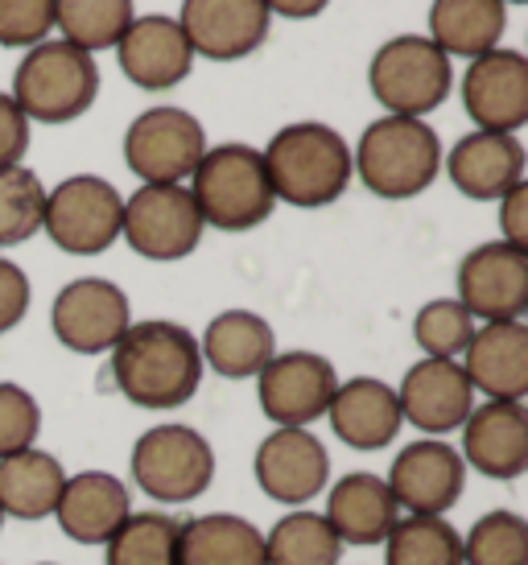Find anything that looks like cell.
I'll return each mask as SVG.
<instances>
[{
    "label": "cell",
    "instance_id": "6da1fadb",
    "mask_svg": "<svg viewBox=\"0 0 528 565\" xmlns=\"http://www.w3.org/2000/svg\"><path fill=\"white\" fill-rule=\"evenodd\" d=\"M202 355L199 339L178 322L149 318L133 322L112 347V380L128 405L137 408H182L202 384Z\"/></svg>",
    "mask_w": 528,
    "mask_h": 565
},
{
    "label": "cell",
    "instance_id": "7a4b0ae2",
    "mask_svg": "<svg viewBox=\"0 0 528 565\" xmlns=\"http://www.w3.org/2000/svg\"><path fill=\"white\" fill-rule=\"evenodd\" d=\"M261 158L277 203L302 206V211L330 206L351 182V149L335 128L318 120L285 125L264 145Z\"/></svg>",
    "mask_w": 528,
    "mask_h": 565
},
{
    "label": "cell",
    "instance_id": "3957f363",
    "mask_svg": "<svg viewBox=\"0 0 528 565\" xmlns=\"http://www.w3.org/2000/svg\"><path fill=\"white\" fill-rule=\"evenodd\" d=\"M442 170V141L425 120L413 116H380L363 128L356 153H351V173L372 190L376 199H418L421 190L434 186Z\"/></svg>",
    "mask_w": 528,
    "mask_h": 565
},
{
    "label": "cell",
    "instance_id": "277c9868",
    "mask_svg": "<svg viewBox=\"0 0 528 565\" xmlns=\"http://www.w3.org/2000/svg\"><path fill=\"white\" fill-rule=\"evenodd\" d=\"M187 190L194 206H199L202 223L219 227V232H252L277 206L261 149L240 141L207 149L202 161L194 166V173H190Z\"/></svg>",
    "mask_w": 528,
    "mask_h": 565
},
{
    "label": "cell",
    "instance_id": "5b68a950",
    "mask_svg": "<svg viewBox=\"0 0 528 565\" xmlns=\"http://www.w3.org/2000/svg\"><path fill=\"white\" fill-rule=\"evenodd\" d=\"M133 487L154 503H194L215 483V446L194 425L166 422L145 429L128 455Z\"/></svg>",
    "mask_w": 528,
    "mask_h": 565
},
{
    "label": "cell",
    "instance_id": "8992f818",
    "mask_svg": "<svg viewBox=\"0 0 528 565\" xmlns=\"http://www.w3.org/2000/svg\"><path fill=\"white\" fill-rule=\"evenodd\" d=\"M99 95V66L92 54L71 42L33 46L13 75V104L25 120L38 125H71Z\"/></svg>",
    "mask_w": 528,
    "mask_h": 565
},
{
    "label": "cell",
    "instance_id": "52a82bcc",
    "mask_svg": "<svg viewBox=\"0 0 528 565\" xmlns=\"http://www.w3.org/2000/svg\"><path fill=\"white\" fill-rule=\"evenodd\" d=\"M376 104L389 116H430L446 104L454 87L451 58L421 33H401L376 50L372 71H368Z\"/></svg>",
    "mask_w": 528,
    "mask_h": 565
},
{
    "label": "cell",
    "instance_id": "ba28073f",
    "mask_svg": "<svg viewBox=\"0 0 528 565\" xmlns=\"http://www.w3.org/2000/svg\"><path fill=\"white\" fill-rule=\"evenodd\" d=\"M120 220H125V199L108 178L75 173L46 190L42 232L54 239V248L71 252V256L108 252L120 239Z\"/></svg>",
    "mask_w": 528,
    "mask_h": 565
},
{
    "label": "cell",
    "instance_id": "9c48e42d",
    "mask_svg": "<svg viewBox=\"0 0 528 565\" xmlns=\"http://www.w3.org/2000/svg\"><path fill=\"white\" fill-rule=\"evenodd\" d=\"M207 149V128L182 108L140 111L125 132V166L145 186H182Z\"/></svg>",
    "mask_w": 528,
    "mask_h": 565
},
{
    "label": "cell",
    "instance_id": "30bf717a",
    "mask_svg": "<svg viewBox=\"0 0 528 565\" xmlns=\"http://www.w3.org/2000/svg\"><path fill=\"white\" fill-rule=\"evenodd\" d=\"M335 388L339 372L318 351H277L256 376L261 413L277 429H310L318 417H327Z\"/></svg>",
    "mask_w": 528,
    "mask_h": 565
},
{
    "label": "cell",
    "instance_id": "8fae6325",
    "mask_svg": "<svg viewBox=\"0 0 528 565\" xmlns=\"http://www.w3.org/2000/svg\"><path fill=\"white\" fill-rule=\"evenodd\" d=\"M202 223L199 206L187 186H140L133 199H125V220H120V239L145 260H182L199 248Z\"/></svg>",
    "mask_w": 528,
    "mask_h": 565
},
{
    "label": "cell",
    "instance_id": "7c38bea8",
    "mask_svg": "<svg viewBox=\"0 0 528 565\" xmlns=\"http://www.w3.org/2000/svg\"><path fill=\"white\" fill-rule=\"evenodd\" d=\"M384 483L404 516H446L466 491V462L454 441L418 438L397 450Z\"/></svg>",
    "mask_w": 528,
    "mask_h": 565
},
{
    "label": "cell",
    "instance_id": "4fadbf2b",
    "mask_svg": "<svg viewBox=\"0 0 528 565\" xmlns=\"http://www.w3.org/2000/svg\"><path fill=\"white\" fill-rule=\"evenodd\" d=\"M54 339L75 355H104L133 327V306L120 285L104 277H78L63 285L50 306Z\"/></svg>",
    "mask_w": 528,
    "mask_h": 565
},
{
    "label": "cell",
    "instance_id": "5bb4252c",
    "mask_svg": "<svg viewBox=\"0 0 528 565\" xmlns=\"http://www.w3.org/2000/svg\"><path fill=\"white\" fill-rule=\"evenodd\" d=\"M458 301L475 322H525L528 315V252L492 239L463 256Z\"/></svg>",
    "mask_w": 528,
    "mask_h": 565
},
{
    "label": "cell",
    "instance_id": "9a60e30c",
    "mask_svg": "<svg viewBox=\"0 0 528 565\" xmlns=\"http://www.w3.org/2000/svg\"><path fill=\"white\" fill-rule=\"evenodd\" d=\"M256 487L281 508H306L330 483V450L310 429H273L252 455Z\"/></svg>",
    "mask_w": 528,
    "mask_h": 565
},
{
    "label": "cell",
    "instance_id": "2e32d148",
    "mask_svg": "<svg viewBox=\"0 0 528 565\" xmlns=\"http://www.w3.org/2000/svg\"><path fill=\"white\" fill-rule=\"evenodd\" d=\"M397 401H401L404 425H413L421 438H451L475 408V388L458 360H425L421 355L404 372Z\"/></svg>",
    "mask_w": 528,
    "mask_h": 565
},
{
    "label": "cell",
    "instance_id": "e0dca14e",
    "mask_svg": "<svg viewBox=\"0 0 528 565\" xmlns=\"http://www.w3.org/2000/svg\"><path fill=\"white\" fill-rule=\"evenodd\" d=\"M463 108L483 132H520L528 125V58L520 50H487L463 75Z\"/></svg>",
    "mask_w": 528,
    "mask_h": 565
},
{
    "label": "cell",
    "instance_id": "ac0fdd59",
    "mask_svg": "<svg viewBox=\"0 0 528 565\" xmlns=\"http://www.w3.org/2000/svg\"><path fill=\"white\" fill-rule=\"evenodd\" d=\"M463 455L466 471L483 479L516 483L528 471V408L525 401H483L463 422Z\"/></svg>",
    "mask_w": 528,
    "mask_h": 565
},
{
    "label": "cell",
    "instance_id": "d6986e66",
    "mask_svg": "<svg viewBox=\"0 0 528 565\" xmlns=\"http://www.w3.org/2000/svg\"><path fill=\"white\" fill-rule=\"evenodd\" d=\"M268 17L264 0H182L178 25L194 54L211 63H240L264 46Z\"/></svg>",
    "mask_w": 528,
    "mask_h": 565
},
{
    "label": "cell",
    "instance_id": "ffe728a7",
    "mask_svg": "<svg viewBox=\"0 0 528 565\" xmlns=\"http://www.w3.org/2000/svg\"><path fill=\"white\" fill-rule=\"evenodd\" d=\"M327 422H330V434L342 446L363 450V455H376V450L392 446L397 434L404 429L397 388L376 376L339 380V388H335V396H330L327 405Z\"/></svg>",
    "mask_w": 528,
    "mask_h": 565
},
{
    "label": "cell",
    "instance_id": "44dd1931",
    "mask_svg": "<svg viewBox=\"0 0 528 565\" xmlns=\"http://www.w3.org/2000/svg\"><path fill=\"white\" fill-rule=\"evenodd\" d=\"M116 58L125 79L140 92H166L190 75L194 50L173 17H133L125 38L116 42Z\"/></svg>",
    "mask_w": 528,
    "mask_h": 565
},
{
    "label": "cell",
    "instance_id": "7402d4cb",
    "mask_svg": "<svg viewBox=\"0 0 528 565\" xmlns=\"http://www.w3.org/2000/svg\"><path fill=\"white\" fill-rule=\"evenodd\" d=\"M463 372L475 396L525 401L528 396V327L525 322H483L463 351Z\"/></svg>",
    "mask_w": 528,
    "mask_h": 565
},
{
    "label": "cell",
    "instance_id": "603a6c76",
    "mask_svg": "<svg viewBox=\"0 0 528 565\" xmlns=\"http://www.w3.org/2000/svg\"><path fill=\"white\" fill-rule=\"evenodd\" d=\"M133 512V491L112 471L66 475L63 495L54 503V520L75 545H104Z\"/></svg>",
    "mask_w": 528,
    "mask_h": 565
},
{
    "label": "cell",
    "instance_id": "cb8c5ba5",
    "mask_svg": "<svg viewBox=\"0 0 528 565\" xmlns=\"http://www.w3.org/2000/svg\"><path fill=\"white\" fill-rule=\"evenodd\" d=\"M323 516L335 529V536L347 545H384L392 524L401 520V508L392 500L384 475L372 471H347L323 491Z\"/></svg>",
    "mask_w": 528,
    "mask_h": 565
},
{
    "label": "cell",
    "instance_id": "d4e9b609",
    "mask_svg": "<svg viewBox=\"0 0 528 565\" xmlns=\"http://www.w3.org/2000/svg\"><path fill=\"white\" fill-rule=\"evenodd\" d=\"M446 173L458 194L475 203H496L516 182H525V145L513 132H466L446 153Z\"/></svg>",
    "mask_w": 528,
    "mask_h": 565
},
{
    "label": "cell",
    "instance_id": "484cf974",
    "mask_svg": "<svg viewBox=\"0 0 528 565\" xmlns=\"http://www.w3.org/2000/svg\"><path fill=\"white\" fill-rule=\"evenodd\" d=\"M199 355L202 367L223 380H256L264 363L277 355V334L252 310H223L202 330Z\"/></svg>",
    "mask_w": 528,
    "mask_h": 565
},
{
    "label": "cell",
    "instance_id": "4316f807",
    "mask_svg": "<svg viewBox=\"0 0 528 565\" xmlns=\"http://www.w3.org/2000/svg\"><path fill=\"white\" fill-rule=\"evenodd\" d=\"M178 565H268L264 533L235 512H202L178 524Z\"/></svg>",
    "mask_w": 528,
    "mask_h": 565
},
{
    "label": "cell",
    "instance_id": "83f0119b",
    "mask_svg": "<svg viewBox=\"0 0 528 565\" xmlns=\"http://www.w3.org/2000/svg\"><path fill=\"white\" fill-rule=\"evenodd\" d=\"M63 483L66 467L50 450H17L0 458V512L4 520H50Z\"/></svg>",
    "mask_w": 528,
    "mask_h": 565
},
{
    "label": "cell",
    "instance_id": "f1b7e54d",
    "mask_svg": "<svg viewBox=\"0 0 528 565\" xmlns=\"http://www.w3.org/2000/svg\"><path fill=\"white\" fill-rule=\"evenodd\" d=\"M508 30L504 0H434L430 4V42L446 58H479L499 46Z\"/></svg>",
    "mask_w": 528,
    "mask_h": 565
},
{
    "label": "cell",
    "instance_id": "f546056e",
    "mask_svg": "<svg viewBox=\"0 0 528 565\" xmlns=\"http://www.w3.org/2000/svg\"><path fill=\"white\" fill-rule=\"evenodd\" d=\"M342 541L314 508H289L264 533V562L268 565H339Z\"/></svg>",
    "mask_w": 528,
    "mask_h": 565
},
{
    "label": "cell",
    "instance_id": "4dcf8cb0",
    "mask_svg": "<svg viewBox=\"0 0 528 565\" xmlns=\"http://www.w3.org/2000/svg\"><path fill=\"white\" fill-rule=\"evenodd\" d=\"M178 524L166 508H133L104 541V565H178Z\"/></svg>",
    "mask_w": 528,
    "mask_h": 565
},
{
    "label": "cell",
    "instance_id": "1f68e13d",
    "mask_svg": "<svg viewBox=\"0 0 528 565\" xmlns=\"http://www.w3.org/2000/svg\"><path fill=\"white\" fill-rule=\"evenodd\" d=\"M384 565H463V533L446 516H404L384 536Z\"/></svg>",
    "mask_w": 528,
    "mask_h": 565
},
{
    "label": "cell",
    "instance_id": "d6a6232c",
    "mask_svg": "<svg viewBox=\"0 0 528 565\" xmlns=\"http://www.w3.org/2000/svg\"><path fill=\"white\" fill-rule=\"evenodd\" d=\"M54 25L83 54L116 50L133 25V0H54Z\"/></svg>",
    "mask_w": 528,
    "mask_h": 565
},
{
    "label": "cell",
    "instance_id": "836d02e7",
    "mask_svg": "<svg viewBox=\"0 0 528 565\" xmlns=\"http://www.w3.org/2000/svg\"><path fill=\"white\" fill-rule=\"evenodd\" d=\"M463 565H528V520L513 508L483 512L463 533Z\"/></svg>",
    "mask_w": 528,
    "mask_h": 565
},
{
    "label": "cell",
    "instance_id": "e575fe53",
    "mask_svg": "<svg viewBox=\"0 0 528 565\" xmlns=\"http://www.w3.org/2000/svg\"><path fill=\"white\" fill-rule=\"evenodd\" d=\"M46 186L30 166L0 170V248H17L42 232Z\"/></svg>",
    "mask_w": 528,
    "mask_h": 565
},
{
    "label": "cell",
    "instance_id": "d590c367",
    "mask_svg": "<svg viewBox=\"0 0 528 565\" xmlns=\"http://www.w3.org/2000/svg\"><path fill=\"white\" fill-rule=\"evenodd\" d=\"M475 334V318L463 310L458 298L425 301L413 318V339L425 351V360H458Z\"/></svg>",
    "mask_w": 528,
    "mask_h": 565
},
{
    "label": "cell",
    "instance_id": "8d00e7d4",
    "mask_svg": "<svg viewBox=\"0 0 528 565\" xmlns=\"http://www.w3.org/2000/svg\"><path fill=\"white\" fill-rule=\"evenodd\" d=\"M38 434H42V405H38V396L30 388L4 380L0 384V458L38 446Z\"/></svg>",
    "mask_w": 528,
    "mask_h": 565
},
{
    "label": "cell",
    "instance_id": "74e56055",
    "mask_svg": "<svg viewBox=\"0 0 528 565\" xmlns=\"http://www.w3.org/2000/svg\"><path fill=\"white\" fill-rule=\"evenodd\" d=\"M54 30V0H0V46L33 50Z\"/></svg>",
    "mask_w": 528,
    "mask_h": 565
},
{
    "label": "cell",
    "instance_id": "f35d334b",
    "mask_svg": "<svg viewBox=\"0 0 528 565\" xmlns=\"http://www.w3.org/2000/svg\"><path fill=\"white\" fill-rule=\"evenodd\" d=\"M25 315H30V277L0 256V334L21 327Z\"/></svg>",
    "mask_w": 528,
    "mask_h": 565
},
{
    "label": "cell",
    "instance_id": "ab89813d",
    "mask_svg": "<svg viewBox=\"0 0 528 565\" xmlns=\"http://www.w3.org/2000/svg\"><path fill=\"white\" fill-rule=\"evenodd\" d=\"M25 149H30V120L21 116L13 95H0V170L21 166Z\"/></svg>",
    "mask_w": 528,
    "mask_h": 565
},
{
    "label": "cell",
    "instance_id": "60d3db41",
    "mask_svg": "<svg viewBox=\"0 0 528 565\" xmlns=\"http://www.w3.org/2000/svg\"><path fill=\"white\" fill-rule=\"evenodd\" d=\"M499 232L504 244L528 252V182H516L508 194H499Z\"/></svg>",
    "mask_w": 528,
    "mask_h": 565
},
{
    "label": "cell",
    "instance_id": "b9f144b4",
    "mask_svg": "<svg viewBox=\"0 0 528 565\" xmlns=\"http://www.w3.org/2000/svg\"><path fill=\"white\" fill-rule=\"evenodd\" d=\"M330 0H264V9L277 17H289V21H310L327 9Z\"/></svg>",
    "mask_w": 528,
    "mask_h": 565
},
{
    "label": "cell",
    "instance_id": "7bdbcfd3",
    "mask_svg": "<svg viewBox=\"0 0 528 565\" xmlns=\"http://www.w3.org/2000/svg\"><path fill=\"white\" fill-rule=\"evenodd\" d=\"M504 4H525V0H504Z\"/></svg>",
    "mask_w": 528,
    "mask_h": 565
},
{
    "label": "cell",
    "instance_id": "ee69618b",
    "mask_svg": "<svg viewBox=\"0 0 528 565\" xmlns=\"http://www.w3.org/2000/svg\"><path fill=\"white\" fill-rule=\"evenodd\" d=\"M0 529H4V512H0Z\"/></svg>",
    "mask_w": 528,
    "mask_h": 565
},
{
    "label": "cell",
    "instance_id": "f6af8a7d",
    "mask_svg": "<svg viewBox=\"0 0 528 565\" xmlns=\"http://www.w3.org/2000/svg\"><path fill=\"white\" fill-rule=\"evenodd\" d=\"M38 565H54V562H38Z\"/></svg>",
    "mask_w": 528,
    "mask_h": 565
}]
</instances>
